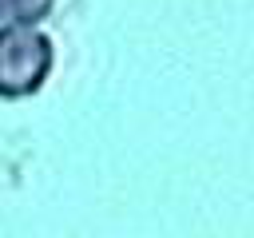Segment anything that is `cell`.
<instances>
[{
	"mask_svg": "<svg viewBox=\"0 0 254 238\" xmlns=\"http://www.w3.org/2000/svg\"><path fill=\"white\" fill-rule=\"evenodd\" d=\"M56 0H0V36L16 24H44Z\"/></svg>",
	"mask_w": 254,
	"mask_h": 238,
	"instance_id": "6da1fadb",
	"label": "cell"
}]
</instances>
